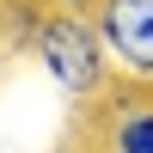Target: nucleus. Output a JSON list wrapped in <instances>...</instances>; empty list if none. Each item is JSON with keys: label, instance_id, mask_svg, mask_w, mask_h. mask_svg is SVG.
Segmentation results:
<instances>
[{"label": "nucleus", "instance_id": "obj_1", "mask_svg": "<svg viewBox=\"0 0 153 153\" xmlns=\"http://www.w3.org/2000/svg\"><path fill=\"white\" fill-rule=\"evenodd\" d=\"M25 37H31V55H37V68H43V80L55 86L61 98H74V104H98V98H110V86L123 80L92 12L49 6V12H37V19L25 25Z\"/></svg>", "mask_w": 153, "mask_h": 153}, {"label": "nucleus", "instance_id": "obj_2", "mask_svg": "<svg viewBox=\"0 0 153 153\" xmlns=\"http://www.w3.org/2000/svg\"><path fill=\"white\" fill-rule=\"evenodd\" d=\"M92 19L123 80L153 86V0H92Z\"/></svg>", "mask_w": 153, "mask_h": 153}, {"label": "nucleus", "instance_id": "obj_3", "mask_svg": "<svg viewBox=\"0 0 153 153\" xmlns=\"http://www.w3.org/2000/svg\"><path fill=\"white\" fill-rule=\"evenodd\" d=\"M110 153H153V98L147 92H123L110 104V129H104Z\"/></svg>", "mask_w": 153, "mask_h": 153}, {"label": "nucleus", "instance_id": "obj_4", "mask_svg": "<svg viewBox=\"0 0 153 153\" xmlns=\"http://www.w3.org/2000/svg\"><path fill=\"white\" fill-rule=\"evenodd\" d=\"M49 6H74V12H92V0H49Z\"/></svg>", "mask_w": 153, "mask_h": 153}]
</instances>
